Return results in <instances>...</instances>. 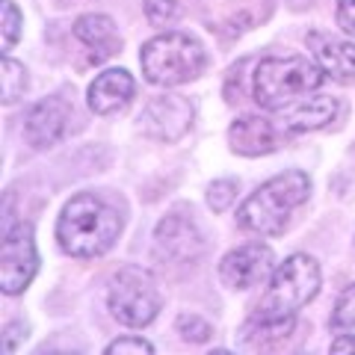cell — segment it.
I'll list each match as a JSON object with an SVG mask.
<instances>
[{"label": "cell", "mask_w": 355, "mask_h": 355, "mask_svg": "<svg viewBox=\"0 0 355 355\" xmlns=\"http://www.w3.org/2000/svg\"><path fill=\"white\" fill-rule=\"evenodd\" d=\"M121 231V216L95 193H80L65 205L57 222L60 246L74 258H98L113 249Z\"/></svg>", "instance_id": "obj_1"}, {"label": "cell", "mask_w": 355, "mask_h": 355, "mask_svg": "<svg viewBox=\"0 0 355 355\" xmlns=\"http://www.w3.org/2000/svg\"><path fill=\"white\" fill-rule=\"evenodd\" d=\"M308 193H311V181L305 172L299 169L282 172L270 178L266 184H261L243 202L237 222L246 231H254V234H282L293 216V210L305 205Z\"/></svg>", "instance_id": "obj_2"}, {"label": "cell", "mask_w": 355, "mask_h": 355, "mask_svg": "<svg viewBox=\"0 0 355 355\" xmlns=\"http://www.w3.org/2000/svg\"><path fill=\"white\" fill-rule=\"evenodd\" d=\"M326 71L308 57H266L254 69V101L266 110H282L320 89Z\"/></svg>", "instance_id": "obj_3"}, {"label": "cell", "mask_w": 355, "mask_h": 355, "mask_svg": "<svg viewBox=\"0 0 355 355\" xmlns=\"http://www.w3.org/2000/svg\"><path fill=\"white\" fill-rule=\"evenodd\" d=\"M142 74L157 86H178L193 80L205 69V48L187 33H163L142 44Z\"/></svg>", "instance_id": "obj_4"}, {"label": "cell", "mask_w": 355, "mask_h": 355, "mask_svg": "<svg viewBox=\"0 0 355 355\" xmlns=\"http://www.w3.org/2000/svg\"><path fill=\"white\" fill-rule=\"evenodd\" d=\"M320 291V266L308 254H291L279 270L272 272L266 296L261 299V311L270 314H296L308 305Z\"/></svg>", "instance_id": "obj_5"}, {"label": "cell", "mask_w": 355, "mask_h": 355, "mask_svg": "<svg viewBox=\"0 0 355 355\" xmlns=\"http://www.w3.org/2000/svg\"><path fill=\"white\" fill-rule=\"evenodd\" d=\"M160 305L163 299L157 284H154L151 272H146L142 266H125L110 284V311L125 326H148L157 317Z\"/></svg>", "instance_id": "obj_6"}, {"label": "cell", "mask_w": 355, "mask_h": 355, "mask_svg": "<svg viewBox=\"0 0 355 355\" xmlns=\"http://www.w3.org/2000/svg\"><path fill=\"white\" fill-rule=\"evenodd\" d=\"M39 270V254L36 240H33V228L21 222L15 228H6L3 249H0V287L6 296L21 293L33 282Z\"/></svg>", "instance_id": "obj_7"}, {"label": "cell", "mask_w": 355, "mask_h": 355, "mask_svg": "<svg viewBox=\"0 0 355 355\" xmlns=\"http://www.w3.org/2000/svg\"><path fill=\"white\" fill-rule=\"evenodd\" d=\"M142 130L160 142L181 139L193 125V104L184 95H157L142 110Z\"/></svg>", "instance_id": "obj_8"}, {"label": "cell", "mask_w": 355, "mask_h": 355, "mask_svg": "<svg viewBox=\"0 0 355 355\" xmlns=\"http://www.w3.org/2000/svg\"><path fill=\"white\" fill-rule=\"evenodd\" d=\"M272 275V249L261 243H249L228 252L219 263V279L231 291H249Z\"/></svg>", "instance_id": "obj_9"}, {"label": "cell", "mask_w": 355, "mask_h": 355, "mask_svg": "<svg viewBox=\"0 0 355 355\" xmlns=\"http://www.w3.org/2000/svg\"><path fill=\"white\" fill-rule=\"evenodd\" d=\"M157 254L166 261H193L202 252V234L190 216L169 214L157 225Z\"/></svg>", "instance_id": "obj_10"}, {"label": "cell", "mask_w": 355, "mask_h": 355, "mask_svg": "<svg viewBox=\"0 0 355 355\" xmlns=\"http://www.w3.org/2000/svg\"><path fill=\"white\" fill-rule=\"evenodd\" d=\"M282 128L272 125L270 119L261 116H243L237 119L228 130V142L237 154H246V157H261V154H270L282 146Z\"/></svg>", "instance_id": "obj_11"}, {"label": "cell", "mask_w": 355, "mask_h": 355, "mask_svg": "<svg viewBox=\"0 0 355 355\" xmlns=\"http://www.w3.org/2000/svg\"><path fill=\"white\" fill-rule=\"evenodd\" d=\"M65 128H69V104L62 98H44L30 110L24 121V133L30 146L36 148H48L53 142H60Z\"/></svg>", "instance_id": "obj_12"}, {"label": "cell", "mask_w": 355, "mask_h": 355, "mask_svg": "<svg viewBox=\"0 0 355 355\" xmlns=\"http://www.w3.org/2000/svg\"><path fill=\"white\" fill-rule=\"evenodd\" d=\"M338 101L329 95H314V98H299V101L282 107V121L279 128L284 133H308L320 130L329 121L338 119Z\"/></svg>", "instance_id": "obj_13"}, {"label": "cell", "mask_w": 355, "mask_h": 355, "mask_svg": "<svg viewBox=\"0 0 355 355\" xmlns=\"http://www.w3.org/2000/svg\"><path fill=\"white\" fill-rule=\"evenodd\" d=\"M133 89H137V83H133V77L125 69H110L104 74H98L95 83L89 86V107L98 116H110L130 101Z\"/></svg>", "instance_id": "obj_14"}, {"label": "cell", "mask_w": 355, "mask_h": 355, "mask_svg": "<svg viewBox=\"0 0 355 355\" xmlns=\"http://www.w3.org/2000/svg\"><path fill=\"white\" fill-rule=\"evenodd\" d=\"M308 44L314 51L320 69L331 74L335 80H349L355 74V42L326 36V33H311Z\"/></svg>", "instance_id": "obj_15"}, {"label": "cell", "mask_w": 355, "mask_h": 355, "mask_svg": "<svg viewBox=\"0 0 355 355\" xmlns=\"http://www.w3.org/2000/svg\"><path fill=\"white\" fill-rule=\"evenodd\" d=\"M74 36L80 39L86 48H92V60L104 62L110 57H116L121 48L119 30L113 24V18L107 15H83L74 21Z\"/></svg>", "instance_id": "obj_16"}, {"label": "cell", "mask_w": 355, "mask_h": 355, "mask_svg": "<svg viewBox=\"0 0 355 355\" xmlns=\"http://www.w3.org/2000/svg\"><path fill=\"white\" fill-rule=\"evenodd\" d=\"M293 323H296V314H270V311L254 308L246 329H243V338H246V343H252V347H266V343L291 335Z\"/></svg>", "instance_id": "obj_17"}, {"label": "cell", "mask_w": 355, "mask_h": 355, "mask_svg": "<svg viewBox=\"0 0 355 355\" xmlns=\"http://www.w3.org/2000/svg\"><path fill=\"white\" fill-rule=\"evenodd\" d=\"M24 89H27V71H24V65L15 62L6 53V60H3V101L6 104H15L18 98L24 95Z\"/></svg>", "instance_id": "obj_18"}, {"label": "cell", "mask_w": 355, "mask_h": 355, "mask_svg": "<svg viewBox=\"0 0 355 355\" xmlns=\"http://www.w3.org/2000/svg\"><path fill=\"white\" fill-rule=\"evenodd\" d=\"M0 9H3V53H9L21 36V24L24 21H21V12L12 0H0Z\"/></svg>", "instance_id": "obj_19"}, {"label": "cell", "mask_w": 355, "mask_h": 355, "mask_svg": "<svg viewBox=\"0 0 355 355\" xmlns=\"http://www.w3.org/2000/svg\"><path fill=\"white\" fill-rule=\"evenodd\" d=\"M331 323H335L338 329H355V284L340 293L338 305H335V314H331Z\"/></svg>", "instance_id": "obj_20"}, {"label": "cell", "mask_w": 355, "mask_h": 355, "mask_svg": "<svg viewBox=\"0 0 355 355\" xmlns=\"http://www.w3.org/2000/svg\"><path fill=\"white\" fill-rule=\"evenodd\" d=\"M178 331H181V338H187V340L202 343L210 338V323L198 314H181L178 317Z\"/></svg>", "instance_id": "obj_21"}, {"label": "cell", "mask_w": 355, "mask_h": 355, "mask_svg": "<svg viewBox=\"0 0 355 355\" xmlns=\"http://www.w3.org/2000/svg\"><path fill=\"white\" fill-rule=\"evenodd\" d=\"M237 198V181H216L210 184V193H207V205L216 210V214H222V210H228L231 202Z\"/></svg>", "instance_id": "obj_22"}, {"label": "cell", "mask_w": 355, "mask_h": 355, "mask_svg": "<svg viewBox=\"0 0 355 355\" xmlns=\"http://www.w3.org/2000/svg\"><path fill=\"white\" fill-rule=\"evenodd\" d=\"M146 15L154 27L172 24L178 15V0H146Z\"/></svg>", "instance_id": "obj_23"}, {"label": "cell", "mask_w": 355, "mask_h": 355, "mask_svg": "<svg viewBox=\"0 0 355 355\" xmlns=\"http://www.w3.org/2000/svg\"><path fill=\"white\" fill-rule=\"evenodd\" d=\"M110 355H121V352H154V347L148 340H142V338H119L113 340L107 347Z\"/></svg>", "instance_id": "obj_24"}, {"label": "cell", "mask_w": 355, "mask_h": 355, "mask_svg": "<svg viewBox=\"0 0 355 355\" xmlns=\"http://www.w3.org/2000/svg\"><path fill=\"white\" fill-rule=\"evenodd\" d=\"M338 24L343 33L355 36V0H338Z\"/></svg>", "instance_id": "obj_25"}, {"label": "cell", "mask_w": 355, "mask_h": 355, "mask_svg": "<svg viewBox=\"0 0 355 355\" xmlns=\"http://www.w3.org/2000/svg\"><path fill=\"white\" fill-rule=\"evenodd\" d=\"M331 352H355V338L352 335H343L331 343Z\"/></svg>", "instance_id": "obj_26"}]
</instances>
